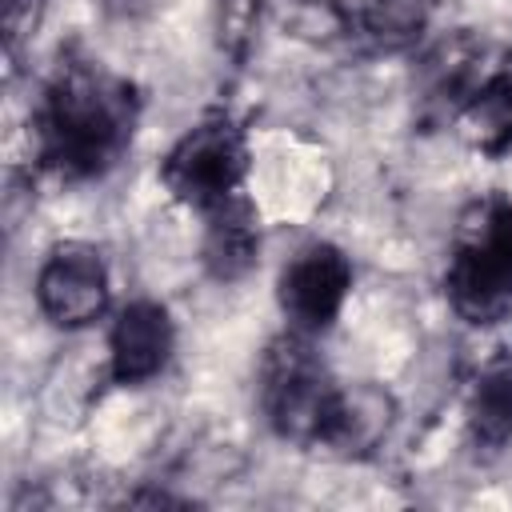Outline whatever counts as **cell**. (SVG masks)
I'll use <instances>...</instances> for the list:
<instances>
[{
  "mask_svg": "<svg viewBox=\"0 0 512 512\" xmlns=\"http://www.w3.org/2000/svg\"><path fill=\"white\" fill-rule=\"evenodd\" d=\"M44 16H48V0H4V64H8V80L16 76L20 56L36 40Z\"/></svg>",
  "mask_w": 512,
  "mask_h": 512,
  "instance_id": "9a60e30c",
  "label": "cell"
},
{
  "mask_svg": "<svg viewBox=\"0 0 512 512\" xmlns=\"http://www.w3.org/2000/svg\"><path fill=\"white\" fill-rule=\"evenodd\" d=\"M264 20V0H216L212 4V32H216V48L220 56H228L232 64H244L256 32Z\"/></svg>",
  "mask_w": 512,
  "mask_h": 512,
  "instance_id": "5bb4252c",
  "label": "cell"
},
{
  "mask_svg": "<svg viewBox=\"0 0 512 512\" xmlns=\"http://www.w3.org/2000/svg\"><path fill=\"white\" fill-rule=\"evenodd\" d=\"M392 420H396V400H392L380 384H352V388H340L320 448L332 452V456H344V460L372 456V452L388 440Z\"/></svg>",
  "mask_w": 512,
  "mask_h": 512,
  "instance_id": "9c48e42d",
  "label": "cell"
},
{
  "mask_svg": "<svg viewBox=\"0 0 512 512\" xmlns=\"http://www.w3.org/2000/svg\"><path fill=\"white\" fill-rule=\"evenodd\" d=\"M248 176V136L232 116H208L188 128L160 160V184L172 200L208 212L236 192Z\"/></svg>",
  "mask_w": 512,
  "mask_h": 512,
  "instance_id": "277c9868",
  "label": "cell"
},
{
  "mask_svg": "<svg viewBox=\"0 0 512 512\" xmlns=\"http://www.w3.org/2000/svg\"><path fill=\"white\" fill-rule=\"evenodd\" d=\"M36 308L56 328H88L108 312V264L96 244L64 240L36 272Z\"/></svg>",
  "mask_w": 512,
  "mask_h": 512,
  "instance_id": "8992f818",
  "label": "cell"
},
{
  "mask_svg": "<svg viewBox=\"0 0 512 512\" xmlns=\"http://www.w3.org/2000/svg\"><path fill=\"white\" fill-rule=\"evenodd\" d=\"M176 348V328L164 304L156 300H132L116 312L108 332V372L116 384H148L164 372L168 356Z\"/></svg>",
  "mask_w": 512,
  "mask_h": 512,
  "instance_id": "52a82bcc",
  "label": "cell"
},
{
  "mask_svg": "<svg viewBox=\"0 0 512 512\" xmlns=\"http://www.w3.org/2000/svg\"><path fill=\"white\" fill-rule=\"evenodd\" d=\"M436 12V0H368L364 8V32L384 48L412 44Z\"/></svg>",
  "mask_w": 512,
  "mask_h": 512,
  "instance_id": "4fadbf2b",
  "label": "cell"
},
{
  "mask_svg": "<svg viewBox=\"0 0 512 512\" xmlns=\"http://www.w3.org/2000/svg\"><path fill=\"white\" fill-rule=\"evenodd\" d=\"M484 84V40H476L472 32H448L440 36L416 64V88H420V104L440 112V116H456V108Z\"/></svg>",
  "mask_w": 512,
  "mask_h": 512,
  "instance_id": "ba28073f",
  "label": "cell"
},
{
  "mask_svg": "<svg viewBox=\"0 0 512 512\" xmlns=\"http://www.w3.org/2000/svg\"><path fill=\"white\" fill-rule=\"evenodd\" d=\"M348 292H352V264L328 240L304 244L280 268V280H276L280 312H284L288 328L292 332H304V336L328 332L340 320Z\"/></svg>",
  "mask_w": 512,
  "mask_h": 512,
  "instance_id": "5b68a950",
  "label": "cell"
},
{
  "mask_svg": "<svg viewBox=\"0 0 512 512\" xmlns=\"http://www.w3.org/2000/svg\"><path fill=\"white\" fill-rule=\"evenodd\" d=\"M444 296L472 328H492L512 312V196L484 192L464 204L448 240Z\"/></svg>",
  "mask_w": 512,
  "mask_h": 512,
  "instance_id": "7a4b0ae2",
  "label": "cell"
},
{
  "mask_svg": "<svg viewBox=\"0 0 512 512\" xmlns=\"http://www.w3.org/2000/svg\"><path fill=\"white\" fill-rule=\"evenodd\" d=\"M468 436L484 452H500L512 440V352L496 348L468 392Z\"/></svg>",
  "mask_w": 512,
  "mask_h": 512,
  "instance_id": "8fae6325",
  "label": "cell"
},
{
  "mask_svg": "<svg viewBox=\"0 0 512 512\" xmlns=\"http://www.w3.org/2000/svg\"><path fill=\"white\" fill-rule=\"evenodd\" d=\"M340 384L304 332H280L260 356V408L268 428L304 448H320Z\"/></svg>",
  "mask_w": 512,
  "mask_h": 512,
  "instance_id": "3957f363",
  "label": "cell"
},
{
  "mask_svg": "<svg viewBox=\"0 0 512 512\" xmlns=\"http://www.w3.org/2000/svg\"><path fill=\"white\" fill-rule=\"evenodd\" d=\"M200 260L212 280H244L260 260V216L244 192L204 212V248Z\"/></svg>",
  "mask_w": 512,
  "mask_h": 512,
  "instance_id": "30bf717a",
  "label": "cell"
},
{
  "mask_svg": "<svg viewBox=\"0 0 512 512\" xmlns=\"http://www.w3.org/2000/svg\"><path fill=\"white\" fill-rule=\"evenodd\" d=\"M460 140L480 156H504L512 148V76L500 64L452 116Z\"/></svg>",
  "mask_w": 512,
  "mask_h": 512,
  "instance_id": "7c38bea8",
  "label": "cell"
},
{
  "mask_svg": "<svg viewBox=\"0 0 512 512\" xmlns=\"http://www.w3.org/2000/svg\"><path fill=\"white\" fill-rule=\"evenodd\" d=\"M136 88L92 52L64 48L32 112L36 156L64 180L108 172L136 132Z\"/></svg>",
  "mask_w": 512,
  "mask_h": 512,
  "instance_id": "6da1fadb",
  "label": "cell"
}]
</instances>
